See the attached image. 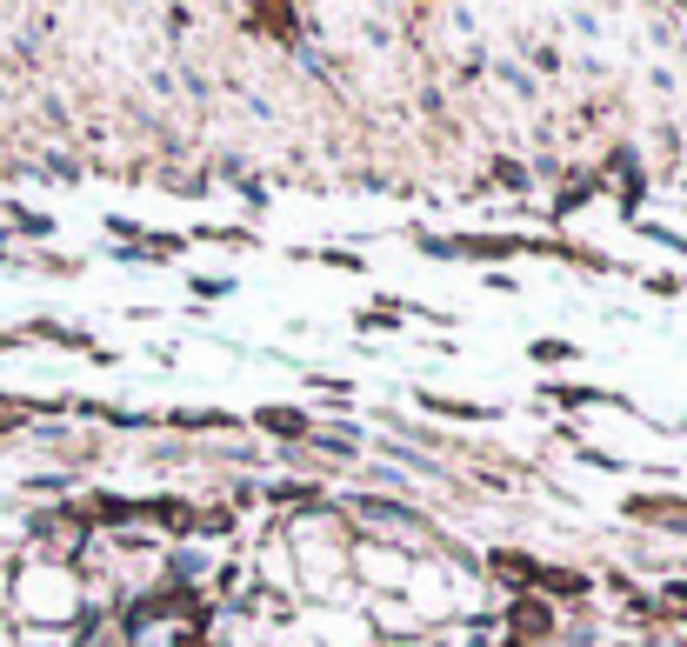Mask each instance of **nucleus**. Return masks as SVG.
<instances>
[{"label": "nucleus", "mask_w": 687, "mask_h": 647, "mask_svg": "<svg viewBox=\"0 0 687 647\" xmlns=\"http://www.w3.org/2000/svg\"><path fill=\"white\" fill-rule=\"evenodd\" d=\"M548 635V608L541 601H521L514 608V641H541Z\"/></svg>", "instance_id": "1"}, {"label": "nucleus", "mask_w": 687, "mask_h": 647, "mask_svg": "<svg viewBox=\"0 0 687 647\" xmlns=\"http://www.w3.org/2000/svg\"><path fill=\"white\" fill-rule=\"evenodd\" d=\"M635 514L641 521H675V514H687V501H635Z\"/></svg>", "instance_id": "2"}, {"label": "nucleus", "mask_w": 687, "mask_h": 647, "mask_svg": "<svg viewBox=\"0 0 687 647\" xmlns=\"http://www.w3.org/2000/svg\"><path fill=\"white\" fill-rule=\"evenodd\" d=\"M261 428H274V434H301L307 421H301V414H281V408H267V414H261Z\"/></svg>", "instance_id": "3"}, {"label": "nucleus", "mask_w": 687, "mask_h": 647, "mask_svg": "<svg viewBox=\"0 0 687 647\" xmlns=\"http://www.w3.org/2000/svg\"><path fill=\"white\" fill-rule=\"evenodd\" d=\"M668 608H675V615H687V581H681V588H668Z\"/></svg>", "instance_id": "4"}]
</instances>
